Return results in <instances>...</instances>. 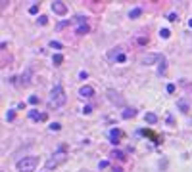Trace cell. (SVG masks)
I'll return each instance as SVG.
<instances>
[{"label": "cell", "instance_id": "2", "mask_svg": "<svg viewBox=\"0 0 192 172\" xmlns=\"http://www.w3.org/2000/svg\"><path fill=\"white\" fill-rule=\"evenodd\" d=\"M39 166V159L37 157H23L21 161H17V172H35Z\"/></svg>", "mask_w": 192, "mask_h": 172}, {"label": "cell", "instance_id": "1", "mask_svg": "<svg viewBox=\"0 0 192 172\" xmlns=\"http://www.w3.org/2000/svg\"><path fill=\"white\" fill-rule=\"evenodd\" d=\"M67 101V96H65V90L62 88V84H56L50 92V98H48V107H54V109H60L65 105Z\"/></svg>", "mask_w": 192, "mask_h": 172}, {"label": "cell", "instance_id": "25", "mask_svg": "<svg viewBox=\"0 0 192 172\" xmlns=\"http://www.w3.org/2000/svg\"><path fill=\"white\" fill-rule=\"evenodd\" d=\"M39 23H40V25H46V23H48V17H46V15H40V17H39Z\"/></svg>", "mask_w": 192, "mask_h": 172}, {"label": "cell", "instance_id": "29", "mask_svg": "<svg viewBox=\"0 0 192 172\" xmlns=\"http://www.w3.org/2000/svg\"><path fill=\"white\" fill-rule=\"evenodd\" d=\"M175 92V84H167V94H173Z\"/></svg>", "mask_w": 192, "mask_h": 172}, {"label": "cell", "instance_id": "13", "mask_svg": "<svg viewBox=\"0 0 192 172\" xmlns=\"http://www.w3.org/2000/svg\"><path fill=\"white\" fill-rule=\"evenodd\" d=\"M140 14H142V8H133V10L129 11V17H131V19H137Z\"/></svg>", "mask_w": 192, "mask_h": 172}, {"label": "cell", "instance_id": "14", "mask_svg": "<svg viewBox=\"0 0 192 172\" xmlns=\"http://www.w3.org/2000/svg\"><path fill=\"white\" fill-rule=\"evenodd\" d=\"M108 96H110V99H111V101H115V103H119V105H121V103H123V99H121V98H115L117 94H115L114 90H108Z\"/></svg>", "mask_w": 192, "mask_h": 172}, {"label": "cell", "instance_id": "7", "mask_svg": "<svg viewBox=\"0 0 192 172\" xmlns=\"http://www.w3.org/2000/svg\"><path fill=\"white\" fill-rule=\"evenodd\" d=\"M79 96H81V98H92V96H94V88L88 86V84H85V86L79 88Z\"/></svg>", "mask_w": 192, "mask_h": 172}, {"label": "cell", "instance_id": "10", "mask_svg": "<svg viewBox=\"0 0 192 172\" xmlns=\"http://www.w3.org/2000/svg\"><path fill=\"white\" fill-rule=\"evenodd\" d=\"M119 138H121V130H110V140H111V143L114 145H117L119 143Z\"/></svg>", "mask_w": 192, "mask_h": 172}, {"label": "cell", "instance_id": "18", "mask_svg": "<svg viewBox=\"0 0 192 172\" xmlns=\"http://www.w3.org/2000/svg\"><path fill=\"white\" fill-rule=\"evenodd\" d=\"M179 109L183 111V113H186V111H188V103H186L185 99H179Z\"/></svg>", "mask_w": 192, "mask_h": 172}, {"label": "cell", "instance_id": "12", "mask_svg": "<svg viewBox=\"0 0 192 172\" xmlns=\"http://www.w3.org/2000/svg\"><path fill=\"white\" fill-rule=\"evenodd\" d=\"M134 115H137V111H134V109H123L121 117H123V119H131V117H134Z\"/></svg>", "mask_w": 192, "mask_h": 172}, {"label": "cell", "instance_id": "11", "mask_svg": "<svg viewBox=\"0 0 192 172\" xmlns=\"http://www.w3.org/2000/svg\"><path fill=\"white\" fill-rule=\"evenodd\" d=\"M144 121L148 122V124H156L160 119H157V115H156V113H146V115H144Z\"/></svg>", "mask_w": 192, "mask_h": 172}, {"label": "cell", "instance_id": "26", "mask_svg": "<svg viewBox=\"0 0 192 172\" xmlns=\"http://www.w3.org/2000/svg\"><path fill=\"white\" fill-rule=\"evenodd\" d=\"M29 103H31V105H37V103H39V98H37V96H31V98H29Z\"/></svg>", "mask_w": 192, "mask_h": 172}, {"label": "cell", "instance_id": "19", "mask_svg": "<svg viewBox=\"0 0 192 172\" xmlns=\"http://www.w3.org/2000/svg\"><path fill=\"white\" fill-rule=\"evenodd\" d=\"M160 37H162V38H165V40H167V38H169V37H171V31H169V29H162V31H160Z\"/></svg>", "mask_w": 192, "mask_h": 172}, {"label": "cell", "instance_id": "20", "mask_svg": "<svg viewBox=\"0 0 192 172\" xmlns=\"http://www.w3.org/2000/svg\"><path fill=\"white\" fill-rule=\"evenodd\" d=\"M50 48H54V50H62V44H60L58 40H52V42H50Z\"/></svg>", "mask_w": 192, "mask_h": 172}, {"label": "cell", "instance_id": "24", "mask_svg": "<svg viewBox=\"0 0 192 172\" xmlns=\"http://www.w3.org/2000/svg\"><path fill=\"white\" fill-rule=\"evenodd\" d=\"M14 117H16L14 111H8V113H6V121H14Z\"/></svg>", "mask_w": 192, "mask_h": 172}, {"label": "cell", "instance_id": "17", "mask_svg": "<svg viewBox=\"0 0 192 172\" xmlns=\"http://www.w3.org/2000/svg\"><path fill=\"white\" fill-rule=\"evenodd\" d=\"M111 157H115L117 161H125V153H121V151H115V149H114V151H111Z\"/></svg>", "mask_w": 192, "mask_h": 172}, {"label": "cell", "instance_id": "3", "mask_svg": "<svg viewBox=\"0 0 192 172\" xmlns=\"http://www.w3.org/2000/svg\"><path fill=\"white\" fill-rule=\"evenodd\" d=\"M65 159H67V153L63 151V149H58L48 161H46V170H52V168H56V166H60L62 163H65Z\"/></svg>", "mask_w": 192, "mask_h": 172}, {"label": "cell", "instance_id": "8", "mask_svg": "<svg viewBox=\"0 0 192 172\" xmlns=\"http://www.w3.org/2000/svg\"><path fill=\"white\" fill-rule=\"evenodd\" d=\"M31 77H33V69H31V67H27V69H25V73H21V84H23V86L31 84Z\"/></svg>", "mask_w": 192, "mask_h": 172}, {"label": "cell", "instance_id": "31", "mask_svg": "<svg viewBox=\"0 0 192 172\" xmlns=\"http://www.w3.org/2000/svg\"><path fill=\"white\" fill-rule=\"evenodd\" d=\"M79 77H81V78H87V77H88V73H87V71H81V73H79Z\"/></svg>", "mask_w": 192, "mask_h": 172}, {"label": "cell", "instance_id": "32", "mask_svg": "<svg viewBox=\"0 0 192 172\" xmlns=\"http://www.w3.org/2000/svg\"><path fill=\"white\" fill-rule=\"evenodd\" d=\"M188 27H190V29H192V19H188Z\"/></svg>", "mask_w": 192, "mask_h": 172}, {"label": "cell", "instance_id": "22", "mask_svg": "<svg viewBox=\"0 0 192 172\" xmlns=\"http://www.w3.org/2000/svg\"><path fill=\"white\" fill-rule=\"evenodd\" d=\"M167 17H169V21H179V15L175 14V11H171V14H169Z\"/></svg>", "mask_w": 192, "mask_h": 172}, {"label": "cell", "instance_id": "16", "mask_svg": "<svg viewBox=\"0 0 192 172\" xmlns=\"http://www.w3.org/2000/svg\"><path fill=\"white\" fill-rule=\"evenodd\" d=\"M157 73L160 75H163L165 73V57L162 55V60H160V67H157Z\"/></svg>", "mask_w": 192, "mask_h": 172}, {"label": "cell", "instance_id": "27", "mask_svg": "<svg viewBox=\"0 0 192 172\" xmlns=\"http://www.w3.org/2000/svg\"><path fill=\"white\" fill-rule=\"evenodd\" d=\"M37 11H39V6H37V4H33V6L29 8V14H37Z\"/></svg>", "mask_w": 192, "mask_h": 172}, {"label": "cell", "instance_id": "4", "mask_svg": "<svg viewBox=\"0 0 192 172\" xmlns=\"http://www.w3.org/2000/svg\"><path fill=\"white\" fill-rule=\"evenodd\" d=\"M71 21L75 23V33H77V34H87V33L90 31V29H88V23H87V19H85L83 15H75Z\"/></svg>", "mask_w": 192, "mask_h": 172}, {"label": "cell", "instance_id": "23", "mask_svg": "<svg viewBox=\"0 0 192 172\" xmlns=\"http://www.w3.org/2000/svg\"><path fill=\"white\" fill-rule=\"evenodd\" d=\"M115 61H117V63H125V61H127V57H125V54H119V57H117Z\"/></svg>", "mask_w": 192, "mask_h": 172}, {"label": "cell", "instance_id": "28", "mask_svg": "<svg viewBox=\"0 0 192 172\" xmlns=\"http://www.w3.org/2000/svg\"><path fill=\"white\" fill-rule=\"evenodd\" d=\"M83 113H85V115H90V113H92V107H90V105H85V107H83Z\"/></svg>", "mask_w": 192, "mask_h": 172}, {"label": "cell", "instance_id": "30", "mask_svg": "<svg viewBox=\"0 0 192 172\" xmlns=\"http://www.w3.org/2000/svg\"><path fill=\"white\" fill-rule=\"evenodd\" d=\"M108 166V161H100V168H106Z\"/></svg>", "mask_w": 192, "mask_h": 172}, {"label": "cell", "instance_id": "15", "mask_svg": "<svg viewBox=\"0 0 192 172\" xmlns=\"http://www.w3.org/2000/svg\"><path fill=\"white\" fill-rule=\"evenodd\" d=\"M52 61H54V65H62V63H63V55H62V54H54Z\"/></svg>", "mask_w": 192, "mask_h": 172}, {"label": "cell", "instance_id": "9", "mask_svg": "<svg viewBox=\"0 0 192 172\" xmlns=\"http://www.w3.org/2000/svg\"><path fill=\"white\" fill-rule=\"evenodd\" d=\"M29 117H31L33 121H46V115H44V113H39L37 109H31V111H29Z\"/></svg>", "mask_w": 192, "mask_h": 172}, {"label": "cell", "instance_id": "5", "mask_svg": "<svg viewBox=\"0 0 192 172\" xmlns=\"http://www.w3.org/2000/svg\"><path fill=\"white\" fill-rule=\"evenodd\" d=\"M50 8H52L54 14H58V15H65L67 14V6H65V2H62V0H54Z\"/></svg>", "mask_w": 192, "mask_h": 172}, {"label": "cell", "instance_id": "6", "mask_svg": "<svg viewBox=\"0 0 192 172\" xmlns=\"http://www.w3.org/2000/svg\"><path fill=\"white\" fill-rule=\"evenodd\" d=\"M160 60H162L160 54H146L142 57V65H154L156 61H160Z\"/></svg>", "mask_w": 192, "mask_h": 172}, {"label": "cell", "instance_id": "21", "mask_svg": "<svg viewBox=\"0 0 192 172\" xmlns=\"http://www.w3.org/2000/svg\"><path fill=\"white\" fill-rule=\"evenodd\" d=\"M60 128H62V126H60L58 122H52V124H50V130H52V132H58Z\"/></svg>", "mask_w": 192, "mask_h": 172}]
</instances>
